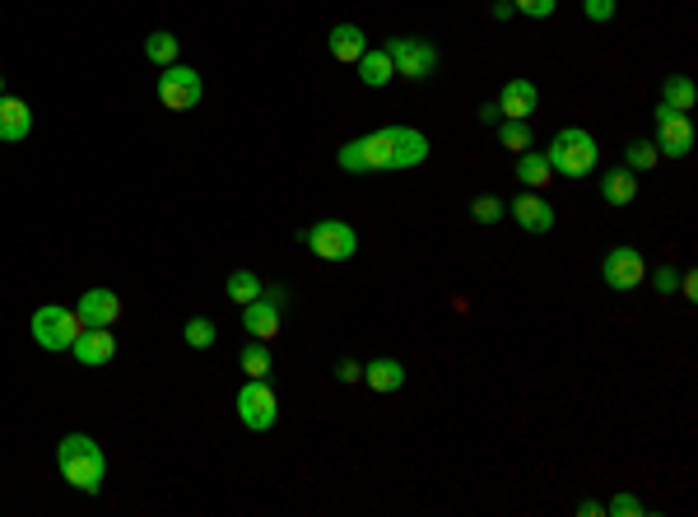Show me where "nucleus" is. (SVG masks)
<instances>
[{"label":"nucleus","instance_id":"obj_1","mask_svg":"<svg viewBox=\"0 0 698 517\" xmlns=\"http://www.w3.org/2000/svg\"><path fill=\"white\" fill-rule=\"evenodd\" d=\"M429 159V136L415 126H382L373 136H359L340 145L336 164L345 173H405Z\"/></svg>","mask_w":698,"mask_h":517},{"label":"nucleus","instance_id":"obj_2","mask_svg":"<svg viewBox=\"0 0 698 517\" xmlns=\"http://www.w3.org/2000/svg\"><path fill=\"white\" fill-rule=\"evenodd\" d=\"M56 471L80 494H98L103 480H108V452L98 448L89 434H66L56 443Z\"/></svg>","mask_w":698,"mask_h":517},{"label":"nucleus","instance_id":"obj_3","mask_svg":"<svg viewBox=\"0 0 698 517\" xmlns=\"http://www.w3.org/2000/svg\"><path fill=\"white\" fill-rule=\"evenodd\" d=\"M596 140H591V131H582V126H564L559 136H554V145L545 150V159H550V168L559 177H573V182H582V177L596 173Z\"/></svg>","mask_w":698,"mask_h":517},{"label":"nucleus","instance_id":"obj_4","mask_svg":"<svg viewBox=\"0 0 698 517\" xmlns=\"http://www.w3.org/2000/svg\"><path fill=\"white\" fill-rule=\"evenodd\" d=\"M28 331H33V341H38L42 350L61 354V350L75 345V336L84 331V322H80L75 308H66V303H42L38 313H33V322H28Z\"/></svg>","mask_w":698,"mask_h":517},{"label":"nucleus","instance_id":"obj_5","mask_svg":"<svg viewBox=\"0 0 698 517\" xmlns=\"http://www.w3.org/2000/svg\"><path fill=\"white\" fill-rule=\"evenodd\" d=\"M303 247H308L317 261H349L359 252V233L349 229L345 219H317V224L303 233Z\"/></svg>","mask_w":698,"mask_h":517},{"label":"nucleus","instance_id":"obj_6","mask_svg":"<svg viewBox=\"0 0 698 517\" xmlns=\"http://www.w3.org/2000/svg\"><path fill=\"white\" fill-rule=\"evenodd\" d=\"M238 420L252 429V434H266L280 420V396L270 392V378H247L238 392Z\"/></svg>","mask_w":698,"mask_h":517},{"label":"nucleus","instance_id":"obj_7","mask_svg":"<svg viewBox=\"0 0 698 517\" xmlns=\"http://www.w3.org/2000/svg\"><path fill=\"white\" fill-rule=\"evenodd\" d=\"M205 98V84H201V70H191V66H163L159 75V103L168 112H191L196 103Z\"/></svg>","mask_w":698,"mask_h":517},{"label":"nucleus","instance_id":"obj_8","mask_svg":"<svg viewBox=\"0 0 698 517\" xmlns=\"http://www.w3.org/2000/svg\"><path fill=\"white\" fill-rule=\"evenodd\" d=\"M387 56L391 66H396V75H405V80H429L433 70H438V47L424 38H391L387 42Z\"/></svg>","mask_w":698,"mask_h":517},{"label":"nucleus","instance_id":"obj_9","mask_svg":"<svg viewBox=\"0 0 698 517\" xmlns=\"http://www.w3.org/2000/svg\"><path fill=\"white\" fill-rule=\"evenodd\" d=\"M643 275H647V261L638 247H610L601 261V280L615 294H633V289L643 285Z\"/></svg>","mask_w":698,"mask_h":517},{"label":"nucleus","instance_id":"obj_10","mask_svg":"<svg viewBox=\"0 0 698 517\" xmlns=\"http://www.w3.org/2000/svg\"><path fill=\"white\" fill-rule=\"evenodd\" d=\"M657 154H666V159H685L689 150H694V126H689V112H675L661 103L657 108Z\"/></svg>","mask_w":698,"mask_h":517},{"label":"nucleus","instance_id":"obj_11","mask_svg":"<svg viewBox=\"0 0 698 517\" xmlns=\"http://www.w3.org/2000/svg\"><path fill=\"white\" fill-rule=\"evenodd\" d=\"M75 364L84 368H103L117 359V336H112V327H84L80 336H75Z\"/></svg>","mask_w":698,"mask_h":517},{"label":"nucleus","instance_id":"obj_12","mask_svg":"<svg viewBox=\"0 0 698 517\" xmlns=\"http://www.w3.org/2000/svg\"><path fill=\"white\" fill-rule=\"evenodd\" d=\"M536 108H540V89L531 80H508L498 89V112H503V122H526Z\"/></svg>","mask_w":698,"mask_h":517},{"label":"nucleus","instance_id":"obj_13","mask_svg":"<svg viewBox=\"0 0 698 517\" xmlns=\"http://www.w3.org/2000/svg\"><path fill=\"white\" fill-rule=\"evenodd\" d=\"M75 313H80L84 327H117L121 299L112 294V289H89V294H80V299H75Z\"/></svg>","mask_w":698,"mask_h":517},{"label":"nucleus","instance_id":"obj_14","mask_svg":"<svg viewBox=\"0 0 698 517\" xmlns=\"http://www.w3.org/2000/svg\"><path fill=\"white\" fill-rule=\"evenodd\" d=\"M508 210H512V219H517L526 233H550L554 229V205L545 201L540 191H522Z\"/></svg>","mask_w":698,"mask_h":517},{"label":"nucleus","instance_id":"obj_15","mask_svg":"<svg viewBox=\"0 0 698 517\" xmlns=\"http://www.w3.org/2000/svg\"><path fill=\"white\" fill-rule=\"evenodd\" d=\"M242 327L252 341H270V336H280V303H270L266 294L252 303H242Z\"/></svg>","mask_w":698,"mask_h":517},{"label":"nucleus","instance_id":"obj_16","mask_svg":"<svg viewBox=\"0 0 698 517\" xmlns=\"http://www.w3.org/2000/svg\"><path fill=\"white\" fill-rule=\"evenodd\" d=\"M28 131H33V112H28V103L24 98L0 94V140H5V145H19V140H28Z\"/></svg>","mask_w":698,"mask_h":517},{"label":"nucleus","instance_id":"obj_17","mask_svg":"<svg viewBox=\"0 0 698 517\" xmlns=\"http://www.w3.org/2000/svg\"><path fill=\"white\" fill-rule=\"evenodd\" d=\"M359 382H368L373 392H382V396H391V392H401L405 387V364L401 359H373V364H363V378Z\"/></svg>","mask_w":698,"mask_h":517},{"label":"nucleus","instance_id":"obj_18","mask_svg":"<svg viewBox=\"0 0 698 517\" xmlns=\"http://www.w3.org/2000/svg\"><path fill=\"white\" fill-rule=\"evenodd\" d=\"M326 47H331V56H336V61L354 66V61L368 52V33H363L359 24H336V28H331V38H326Z\"/></svg>","mask_w":698,"mask_h":517},{"label":"nucleus","instance_id":"obj_19","mask_svg":"<svg viewBox=\"0 0 698 517\" xmlns=\"http://www.w3.org/2000/svg\"><path fill=\"white\" fill-rule=\"evenodd\" d=\"M354 66H359V80L368 84V89H387V84L396 80V66H391L387 47H368V52H363Z\"/></svg>","mask_w":698,"mask_h":517},{"label":"nucleus","instance_id":"obj_20","mask_svg":"<svg viewBox=\"0 0 698 517\" xmlns=\"http://www.w3.org/2000/svg\"><path fill=\"white\" fill-rule=\"evenodd\" d=\"M601 196H605V205H633V196H638V173L610 168V173L601 177Z\"/></svg>","mask_w":698,"mask_h":517},{"label":"nucleus","instance_id":"obj_21","mask_svg":"<svg viewBox=\"0 0 698 517\" xmlns=\"http://www.w3.org/2000/svg\"><path fill=\"white\" fill-rule=\"evenodd\" d=\"M550 177H554V168L540 150L517 154V182H522V187H550Z\"/></svg>","mask_w":698,"mask_h":517},{"label":"nucleus","instance_id":"obj_22","mask_svg":"<svg viewBox=\"0 0 698 517\" xmlns=\"http://www.w3.org/2000/svg\"><path fill=\"white\" fill-rule=\"evenodd\" d=\"M694 98H698V89H694L689 75H671V80L661 84V103L675 108V112H689V108H694Z\"/></svg>","mask_w":698,"mask_h":517},{"label":"nucleus","instance_id":"obj_23","mask_svg":"<svg viewBox=\"0 0 698 517\" xmlns=\"http://www.w3.org/2000/svg\"><path fill=\"white\" fill-rule=\"evenodd\" d=\"M238 364H242V373H247V378H270V350H266V341H247V345H242Z\"/></svg>","mask_w":698,"mask_h":517},{"label":"nucleus","instance_id":"obj_24","mask_svg":"<svg viewBox=\"0 0 698 517\" xmlns=\"http://www.w3.org/2000/svg\"><path fill=\"white\" fill-rule=\"evenodd\" d=\"M145 56L154 61V66H173V61H177V38L168 33V28L149 33V38H145Z\"/></svg>","mask_w":698,"mask_h":517},{"label":"nucleus","instance_id":"obj_25","mask_svg":"<svg viewBox=\"0 0 698 517\" xmlns=\"http://www.w3.org/2000/svg\"><path fill=\"white\" fill-rule=\"evenodd\" d=\"M224 294H229L233 303H252V299H261L266 289H261V280H256L252 271H233L229 285H224Z\"/></svg>","mask_w":698,"mask_h":517},{"label":"nucleus","instance_id":"obj_26","mask_svg":"<svg viewBox=\"0 0 698 517\" xmlns=\"http://www.w3.org/2000/svg\"><path fill=\"white\" fill-rule=\"evenodd\" d=\"M657 164H661V154L652 140H633L629 150H624V168L629 173H647V168H657Z\"/></svg>","mask_w":698,"mask_h":517},{"label":"nucleus","instance_id":"obj_27","mask_svg":"<svg viewBox=\"0 0 698 517\" xmlns=\"http://www.w3.org/2000/svg\"><path fill=\"white\" fill-rule=\"evenodd\" d=\"M498 145L512 150V154L531 150V126H526V122H498Z\"/></svg>","mask_w":698,"mask_h":517},{"label":"nucleus","instance_id":"obj_28","mask_svg":"<svg viewBox=\"0 0 698 517\" xmlns=\"http://www.w3.org/2000/svg\"><path fill=\"white\" fill-rule=\"evenodd\" d=\"M182 336H187V345H191V350H210L219 331H215V322H210V317H191Z\"/></svg>","mask_w":698,"mask_h":517},{"label":"nucleus","instance_id":"obj_29","mask_svg":"<svg viewBox=\"0 0 698 517\" xmlns=\"http://www.w3.org/2000/svg\"><path fill=\"white\" fill-rule=\"evenodd\" d=\"M470 219H475V224H498V219H503V201H498V196H475V201H470Z\"/></svg>","mask_w":698,"mask_h":517},{"label":"nucleus","instance_id":"obj_30","mask_svg":"<svg viewBox=\"0 0 698 517\" xmlns=\"http://www.w3.org/2000/svg\"><path fill=\"white\" fill-rule=\"evenodd\" d=\"M652 285H657L661 299H671V294H680V271H675V266H657Z\"/></svg>","mask_w":698,"mask_h":517},{"label":"nucleus","instance_id":"obj_31","mask_svg":"<svg viewBox=\"0 0 698 517\" xmlns=\"http://www.w3.org/2000/svg\"><path fill=\"white\" fill-rule=\"evenodd\" d=\"M512 10H522L526 19H550L559 10V0H512Z\"/></svg>","mask_w":698,"mask_h":517},{"label":"nucleus","instance_id":"obj_32","mask_svg":"<svg viewBox=\"0 0 698 517\" xmlns=\"http://www.w3.org/2000/svg\"><path fill=\"white\" fill-rule=\"evenodd\" d=\"M615 0H582V14H587L591 24H610V19H615Z\"/></svg>","mask_w":698,"mask_h":517},{"label":"nucleus","instance_id":"obj_33","mask_svg":"<svg viewBox=\"0 0 698 517\" xmlns=\"http://www.w3.org/2000/svg\"><path fill=\"white\" fill-rule=\"evenodd\" d=\"M605 513H610V517H638V513H643V504H638V499H633V494H615V499H610V508H605Z\"/></svg>","mask_w":698,"mask_h":517},{"label":"nucleus","instance_id":"obj_34","mask_svg":"<svg viewBox=\"0 0 698 517\" xmlns=\"http://www.w3.org/2000/svg\"><path fill=\"white\" fill-rule=\"evenodd\" d=\"M336 378H340V382H359V378H363V368L354 364V359H340V368H336Z\"/></svg>","mask_w":698,"mask_h":517},{"label":"nucleus","instance_id":"obj_35","mask_svg":"<svg viewBox=\"0 0 698 517\" xmlns=\"http://www.w3.org/2000/svg\"><path fill=\"white\" fill-rule=\"evenodd\" d=\"M480 122H484V126H498V122H503V112H498V103H484V108H480Z\"/></svg>","mask_w":698,"mask_h":517},{"label":"nucleus","instance_id":"obj_36","mask_svg":"<svg viewBox=\"0 0 698 517\" xmlns=\"http://www.w3.org/2000/svg\"><path fill=\"white\" fill-rule=\"evenodd\" d=\"M680 294H685V299H698V280H694V275H680Z\"/></svg>","mask_w":698,"mask_h":517},{"label":"nucleus","instance_id":"obj_37","mask_svg":"<svg viewBox=\"0 0 698 517\" xmlns=\"http://www.w3.org/2000/svg\"><path fill=\"white\" fill-rule=\"evenodd\" d=\"M512 14H517V10H512V0H498V5H494V19H512Z\"/></svg>","mask_w":698,"mask_h":517},{"label":"nucleus","instance_id":"obj_38","mask_svg":"<svg viewBox=\"0 0 698 517\" xmlns=\"http://www.w3.org/2000/svg\"><path fill=\"white\" fill-rule=\"evenodd\" d=\"M578 513H582V517H596V513H601V504H596V499H582Z\"/></svg>","mask_w":698,"mask_h":517},{"label":"nucleus","instance_id":"obj_39","mask_svg":"<svg viewBox=\"0 0 698 517\" xmlns=\"http://www.w3.org/2000/svg\"><path fill=\"white\" fill-rule=\"evenodd\" d=\"M0 94H5V75H0Z\"/></svg>","mask_w":698,"mask_h":517}]
</instances>
